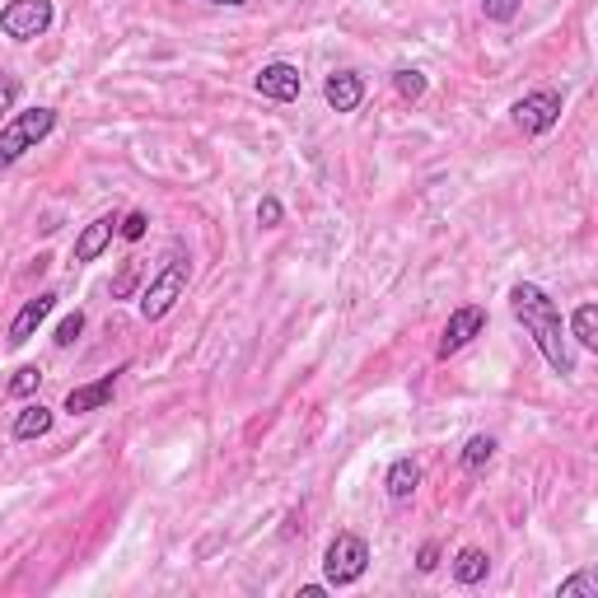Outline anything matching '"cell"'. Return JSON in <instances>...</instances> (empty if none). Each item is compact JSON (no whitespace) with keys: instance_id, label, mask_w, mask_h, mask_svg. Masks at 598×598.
<instances>
[{"instance_id":"obj_1","label":"cell","mask_w":598,"mask_h":598,"mask_svg":"<svg viewBox=\"0 0 598 598\" xmlns=\"http://www.w3.org/2000/svg\"><path fill=\"white\" fill-rule=\"evenodd\" d=\"M509 308H515V318L524 323V332L543 351L547 369L561 374V379H570V374H575V356H570V346H566V318H561L557 300H551L543 285L519 281L515 291H509Z\"/></svg>"},{"instance_id":"obj_2","label":"cell","mask_w":598,"mask_h":598,"mask_svg":"<svg viewBox=\"0 0 598 598\" xmlns=\"http://www.w3.org/2000/svg\"><path fill=\"white\" fill-rule=\"evenodd\" d=\"M187 281H192V253L183 249V243H173L169 257H164V267L150 276L145 295H141V318H145V323L169 318L173 304L187 295Z\"/></svg>"},{"instance_id":"obj_3","label":"cell","mask_w":598,"mask_h":598,"mask_svg":"<svg viewBox=\"0 0 598 598\" xmlns=\"http://www.w3.org/2000/svg\"><path fill=\"white\" fill-rule=\"evenodd\" d=\"M57 131V108H24L0 122V173L14 169L29 150H38Z\"/></svg>"},{"instance_id":"obj_4","label":"cell","mask_w":598,"mask_h":598,"mask_svg":"<svg viewBox=\"0 0 598 598\" xmlns=\"http://www.w3.org/2000/svg\"><path fill=\"white\" fill-rule=\"evenodd\" d=\"M365 570H369V543L361 534H337L327 543L323 551V580L332 589H351V585H361L365 580Z\"/></svg>"},{"instance_id":"obj_5","label":"cell","mask_w":598,"mask_h":598,"mask_svg":"<svg viewBox=\"0 0 598 598\" xmlns=\"http://www.w3.org/2000/svg\"><path fill=\"white\" fill-rule=\"evenodd\" d=\"M561 108H566L561 90H534L509 108V118H515V126L524 131V136H547V131L561 122Z\"/></svg>"},{"instance_id":"obj_6","label":"cell","mask_w":598,"mask_h":598,"mask_svg":"<svg viewBox=\"0 0 598 598\" xmlns=\"http://www.w3.org/2000/svg\"><path fill=\"white\" fill-rule=\"evenodd\" d=\"M52 29V0H10L0 10V33L10 42H33Z\"/></svg>"},{"instance_id":"obj_7","label":"cell","mask_w":598,"mask_h":598,"mask_svg":"<svg viewBox=\"0 0 598 598\" xmlns=\"http://www.w3.org/2000/svg\"><path fill=\"white\" fill-rule=\"evenodd\" d=\"M482 332H486V308H482V304H463V308H454L449 323H445V337H439V346H435V356H439V361L458 356V351L468 346L473 337H482Z\"/></svg>"},{"instance_id":"obj_8","label":"cell","mask_w":598,"mask_h":598,"mask_svg":"<svg viewBox=\"0 0 598 598\" xmlns=\"http://www.w3.org/2000/svg\"><path fill=\"white\" fill-rule=\"evenodd\" d=\"M253 90L262 99H272V103H295L300 90H304V75H300V65H291V61H267L253 75Z\"/></svg>"},{"instance_id":"obj_9","label":"cell","mask_w":598,"mask_h":598,"mask_svg":"<svg viewBox=\"0 0 598 598\" xmlns=\"http://www.w3.org/2000/svg\"><path fill=\"white\" fill-rule=\"evenodd\" d=\"M57 291H42V295H33V300H24V308H19V314L10 318V332H6V342L19 351V346H24L29 337H33V332L42 327V323H48L52 318V308H57Z\"/></svg>"},{"instance_id":"obj_10","label":"cell","mask_w":598,"mask_h":598,"mask_svg":"<svg viewBox=\"0 0 598 598\" xmlns=\"http://www.w3.org/2000/svg\"><path fill=\"white\" fill-rule=\"evenodd\" d=\"M122 374H126V365H118L113 374H103V379H94V384L71 388V393H65V412H71V416L103 412L108 403H113V393H118V379H122Z\"/></svg>"},{"instance_id":"obj_11","label":"cell","mask_w":598,"mask_h":598,"mask_svg":"<svg viewBox=\"0 0 598 598\" xmlns=\"http://www.w3.org/2000/svg\"><path fill=\"white\" fill-rule=\"evenodd\" d=\"M323 99L332 113H356V108L365 103V75L361 71H332L323 80Z\"/></svg>"},{"instance_id":"obj_12","label":"cell","mask_w":598,"mask_h":598,"mask_svg":"<svg viewBox=\"0 0 598 598\" xmlns=\"http://www.w3.org/2000/svg\"><path fill=\"white\" fill-rule=\"evenodd\" d=\"M118 239V215H99V220H90L80 234H75V267H84V262H99L103 253H108V243Z\"/></svg>"},{"instance_id":"obj_13","label":"cell","mask_w":598,"mask_h":598,"mask_svg":"<svg viewBox=\"0 0 598 598\" xmlns=\"http://www.w3.org/2000/svg\"><path fill=\"white\" fill-rule=\"evenodd\" d=\"M52 426H57V412H52V407H42V403H29L24 412H14L10 439H19V445H29V439L52 435Z\"/></svg>"},{"instance_id":"obj_14","label":"cell","mask_w":598,"mask_h":598,"mask_svg":"<svg viewBox=\"0 0 598 598\" xmlns=\"http://www.w3.org/2000/svg\"><path fill=\"white\" fill-rule=\"evenodd\" d=\"M416 486H420V468H416V463H412V458H393V468H388V477H384L388 500L407 505V500L416 496Z\"/></svg>"},{"instance_id":"obj_15","label":"cell","mask_w":598,"mask_h":598,"mask_svg":"<svg viewBox=\"0 0 598 598\" xmlns=\"http://www.w3.org/2000/svg\"><path fill=\"white\" fill-rule=\"evenodd\" d=\"M454 580L458 585H482L486 575H491V557H486L482 547H458V557H454Z\"/></svg>"},{"instance_id":"obj_16","label":"cell","mask_w":598,"mask_h":598,"mask_svg":"<svg viewBox=\"0 0 598 598\" xmlns=\"http://www.w3.org/2000/svg\"><path fill=\"white\" fill-rule=\"evenodd\" d=\"M570 337L580 342L585 351H598V304H580L570 318Z\"/></svg>"},{"instance_id":"obj_17","label":"cell","mask_w":598,"mask_h":598,"mask_svg":"<svg viewBox=\"0 0 598 598\" xmlns=\"http://www.w3.org/2000/svg\"><path fill=\"white\" fill-rule=\"evenodd\" d=\"M491 458H496V439H491V435H473L468 445H463V454H458V463H463L468 473H482Z\"/></svg>"},{"instance_id":"obj_18","label":"cell","mask_w":598,"mask_h":598,"mask_svg":"<svg viewBox=\"0 0 598 598\" xmlns=\"http://www.w3.org/2000/svg\"><path fill=\"white\" fill-rule=\"evenodd\" d=\"M393 90H397V99H403V103H420V99H426V75L412 71V65H403V71H393Z\"/></svg>"},{"instance_id":"obj_19","label":"cell","mask_w":598,"mask_h":598,"mask_svg":"<svg viewBox=\"0 0 598 598\" xmlns=\"http://www.w3.org/2000/svg\"><path fill=\"white\" fill-rule=\"evenodd\" d=\"M557 598H598V575L585 566V570H575L570 580H561Z\"/></svg>"},{"instance_id":"obj_20","label":"cell","mask_w":598,"mask_h":598,"mask_svg":"<svg viewBox=\"0 0 598 598\" xmlns=\"http://www.w3.org/2000/svg\"><path fill=\"white\" fill-rule=\"evenodd\" d=\"M80 332H84V314H80V308H75V314H65L61 323H57V332H52V342L65 351V346H75L80 342Z\"/></svg>"},{"instance_id":"obj_21","label":"cell","mask_w":598,"mask_h":598,"mask_svg":"<svg viewBox=\"0 0 598 598\" xmlns=\"http://www.w3.org/2000/svg\"><path fill=\"white\" fill-rule=\"evenodd\" d=\"M145 230H150V215H145V211H126V215L118 220V234H122L126 243H141Z\"/></svg>"},{"instance_id":"obj_22","label":"cell","mask_w":598,"mask_h":598,"mask_svg":"<svg viewBox=\"0 0 598 598\" xmlns=\"http://www.w3.org/2000/svg\"><path fill=\"white\" fill-rule=\"evenodd\" d=\"M524 10V0H482V14L491 19V24H509Z\"/></svg>"},{"instance_id":"obj_23","label":"cell","mask_w":598,"mask_h":598,"mask_svg":"<svg viewBox=\"0 0 598 598\" xmlns=\"http://www.w3.org/2000/svg\"><path fill=\"white\" fill-rule=\"evenodd\" d=\"M38 384H42V369L38 365H24L10 379V397H29V393H38Z\"/></svg>"},{"instance_id":"obj_24","label":"cell","mask_w":598,"mask_h":598,"mask_svg":"<svg viewBox=\"0 0 598 598\" xmlns=\"http://www.w3.org/2000/svg\"><path fill=\"white\" fill-rule=\"evenodd\" d=\"M14 103H19V80L10 71H0V122L14 113Z\"/></svg>"},{"instance_id":"obj_25","label":"cell","mask_w":598,"mask_h":598,"mask_svg":"<svg viewBox=\"0 0 598 598\" xmlns=\"http://www.w3.org/2000/svg\"><path fill=\"white\" fill-rule=\"evenodd\" d=\"M136 276H141L136 257H126V262H122V276L113 281V300H126V295H131V285H136Z\"/></svg>"},{"instance_id":"obj_26","label":"cell","mask_w":598,"mask_h":598,"mask_svg":"<svg viewBox=\"0 0 598 598\" xmlns=\"http://www.w3.org/2000/svg\"><path fill=\"white\" fill-rule=\"evenodd\" d=\"M281 215H285V211H281L276 196H262V202H257V225H262V230H276Z\"/></svg>"},{"instance_id":"obj_27","label":"cell","mask_w":598,"mask_h":598,"mask_svg":"<svg viewBox=\"0 0 598 598\" xmlns=\"http://www.w3.org/2000/svg\"><path fill=\"white\" fill-rule=\"evenodd\" d=\"M435 566H439V543L430 538V543H420V551H416V570H420V575H430Z\"/></svg>"},{"instance_id":"obj_28","label":"cell","mask_w":598,"mask_h":598,"mask_svg":"<svg viewBox=\"0 0 598 598\" xmlns=\"http://www.w3.org/2000/svg\"><path fill=\"white\" fill-rule=\"evenodd\" d=\"M211 6H230V10H239V6H249V0H211Z\"/></svg>"}]
</instances>
